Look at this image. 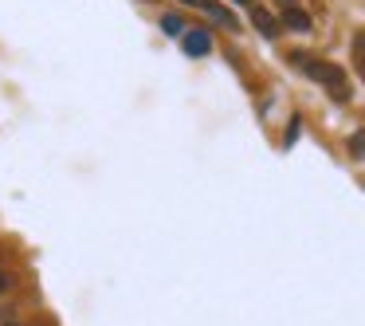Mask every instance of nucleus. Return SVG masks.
<instances>
[{"label":"nucleus","mask_w":365,"mask_h":326,"mask_svg":"<svg viewBox=\"0 0 365 326\" xmlns=\"http://www.w3.org/2000/svg\"><path fill=\"white\" fill-rule=\"evenodd\" d=\"M294 63L302 67V71L310 75L314 83H322V87H330V95H334V103H346L349 98V79H346V71H341L338 63H326V59H310V56H302V51H294Z\"/></svg>","instance_id":"f257e3e1"},{"label":"nucleus","mask_w":365,"mask_h":326,"mask_svg":"<svg viewBox=\"0 0 365 326\" xmlns=\"http://www.w3.org/2000/svg\"><path fill=\"white\" fill-rule=\"evenodd\" d=\"M181 51L189 59H200L212 51V36H208V28H189V32L181 36Z\"/></svg>","instance_id":"f03ea898"},{"label":"nucleus","mask_w":365,"mask_h":326,"mask_svg":"<svg viewBox=\"0 0 365 326\" xmlns=\"http://www.w3.org/2000/svg\"><path fill=\"white\" fill-rule=\"evenodd\" d=\"M279 28H287V32H299V36H307L310 28H314V20H310L302 9H283V20H279Z\"/></svg>","instance_id":"7ed1b4c3"},{"label":"nucleus","mask_w":365,"mask_h":326,"mask_svg":"<svg viewBox=\"0 0 365 326\" xmlns=\"http://www.w3.org/2000/svg\"><path fill=\"white\" fill-rule=\"evenodd\" d=\"M205 16H212L216 24H224L228 32H240V20L232 16V12L224 9V4H216V0H208V4H205Z\"/></svg>","instance_id":"20e7f679"},{"label":"nucleus","mask_w":365,"mask_h":326,"mask_svg":"<svg viewBox=\"0 0 365 326\" xmlns=\"http://www.w3.org/2000/svg\"><path fill=\"white\" fill-rule=\"evenodd\" d=\"M252 24L259 28L267 40H275V36H279V20L271 16V12H263V9H252Z\"/></svg>","instance_id":"39448f33"},{"label":"nucleus","mask_w":365,"mask_h":326,"mask_svg":"<svg viewBox=\"0 0 365 326\" xmlns=\"http://www.w3.org/2000/svg\"><path fill=\"white\" fill-rule=\"evenodd\" d=\"M161 32L173 36V40H181V36L189 32V24H185V16H177V12H165V16H161Z\"/></svg>","instance_id":"423d86ee"},{"label":"nucleus","mask_w":365,"mask_h":326,"mask_svg":"<svg viewBox=\"0 0 365 326\" xmlns=\"http://www.w3.org/2000/svg\"><path fill=\"white\" fill-rule=\"evenodd\" d=\"M349 158H354V161H365V130L349 134Z\"/></svg>","instance_id":"0eeeda50"},{"label":"nucleus","mask_w":365,"mask_h":326,"mask_svg":"<svg viewBox=\"0 0 365 326\" xmlns=\"http://www.w3.org/2000/svg\"><path fill=\"white\" fill-rule=\"evenodd\" d=\"M299 130H302V118H291V126H287V138H283L287 150H291V146L299 142Z\"/></svg>","instance_id":"6e6552de"},{"label":"nucleus","mask_w":365,"mask_h":326,"mask_svg":"<svg viewBox=\"0 0 365 326\" xmlns=\"http://www.w3.org/2000/svg\"><path fill=\"white\" fill-rule=\"evenodd\" d=\"M12 287H16V279H12V271H9V268H0V295H9Z\"/></svg>","instance_id":"1a4fd4ad"},{"label":"nucleus","mask_w":365,"mask_h":326,"mask_svg":"<svg viewBox=\"0 0 365 326\" xmlns=\"http://www.w3.org/2000/svg\"><path fill=\"white\" fill-rule=\"evenodd\" d=\"M354 56L365 63V32H357V36H354Z\"/></svg>","instance_id":"9d476101"},{"label":"nucleus","mask_w":365,"mask_h":326,"mask_svg":"<svg viewBox=\"0 0 365 326\" xmlns=\"http://www.w3.org/2000/svg\"><path fill=\"white\" fill-rule=\"evenodd\" d=\"M181 4H189V9H200V12H205V4H208V0H181Z\"/></svg>","instance_id":"9b49d317"},{"label":"nucleus","mask_w":365,"mask_h":326,"mask_svg":"<svg viewBox=\"0 0 365 326\" xmlns=\"http://www.w3.org/2000/svg\"><path fill=\"white\" fill-rule=\"evenodd\" d=\"M279 4H283V9H299V0H279Z\"/></svg>","instance_id":"f8f14e48"},{"label":"nucleus","mask_w":365,"mask_h":326,"mask_svg":"<svg viewBox=\"0 0 365 326\" xmlns=\"http://www.w3.org/2000/svg\"><path fill=\"white\" fill-rule=\"evenodd\" d=\"M232 4H252V0H232Z\"/></svg>","instance_id":"ddd939ff"},{"label":"nucleus","mask_w":365,"mask_h":326,"mask_svg":"<svg viewBox=\"0 0 365 326\" xmlns=\"http://www.w3.org/2000/svg\"><path fill=\"white\" fill-rule=\"evenodd\" d=\"M4 326H20V322H4Z\"/></svg>","instance_id":"4468645a"}]
</instances>
